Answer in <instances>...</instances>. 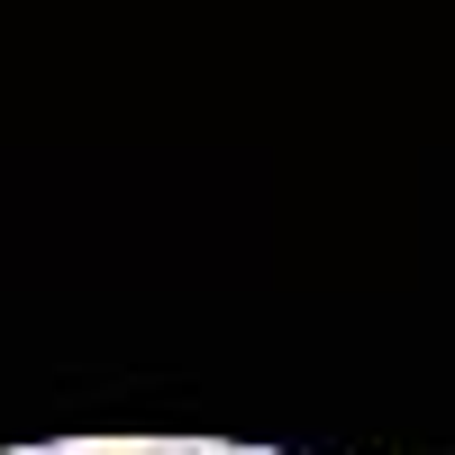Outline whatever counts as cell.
<instances>
[{
  "mask_svg": "<svg viewBox=\"0 0 455 455\" xmlns=\"http://www.w3.org/2000/svg\"><path fill=\"white\" fill-rule=\"evenodd\" d=\"M19 455H64V446H19Z\"/></svg>",
  "mask_w": 455,
  "mask_h": 455,
  "instance_id": "obj_1",
  "label": "cell"
}]
</instances>
